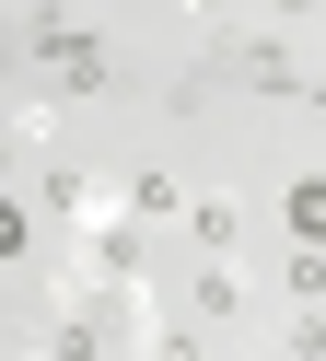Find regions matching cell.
Instances as JSON below:
<instances>
[{"label": "cell", "instance_id": "6da1fadb", "mask_svg": "<svg viewBox=\"0 0 326 361\" xmlns=\"http://www.w3.org/2000/svg\"><path fill=\"white\" fill-rule=\"evenodd\" d=\"M279 221H291V245L326 257V175H291V187H279Z\"/></svg>", "mask_w": 326, "mask_h": 361}, {"label": "cell", "instance_id": "7a4b0ae2", "mask_svg": "<svg viewBox=\"0 0 326 361\" xmlns=\"http://www.w3.org/2000/svg\"><path fill=\"white\" fill-rule=\"evenodd\" d=\"M268 12H279V24H315V12H326V0H268Z\"/></svg>", "mask_w": 326, "mask_h": 361}, {"label": "cell", "instance_id": "3957f363", "mask_svg": "<svg viewBox=\"0 0 326 361\" xmlns=\"http://www.w3.org/2000/svg\"><path fill=\"white\" fill-rule=\"evenodd\" d=\"M315 105H326V82H315Z\"/></svg>", "mask_w": 326, "mask_h": 361}, {"label": "cell", "instance_id": "277c9868", "mask_svg": "<svg viewBox=\"0 0 326 361\" xmlns=\"http://www.w3.org/2000/svg\"><path fill=\"white\" fill-rule=\"evenodd\" d=\"M268 361H279V350H268Z\"/></svg>", "mask_w": 326, "mask_h": 361}]
</instances>
